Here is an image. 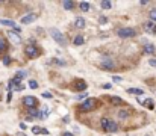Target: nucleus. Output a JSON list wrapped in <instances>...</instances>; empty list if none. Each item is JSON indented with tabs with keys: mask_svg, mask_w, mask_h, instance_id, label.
<instances>
[{
	"mask_svg": "<svg viewBox=\"0 0 156 136\" xmlns=\"http://www.w3.org/2000/svg\"><path fill=\"white\" fill-rule=\"evenodd\" d=\"M18 136H26V135H23V133H18Z\"/></svg>",
	"mask_w": 156,
	"mask_h": 136,
	"instance_id": "39",
	"label": "nucleus"
},
{
	"mask_svg": "<svg viewBox=\"0 0 156 136\" xmlns=\"http://www.w3.org/2000/svg\"><path fill=\"white\" fill-rule=\"evenodd\" d=\"M111 86H112V85H111V83H105V85H103V88H106V89H109V88H111Z\"/></svg>",
	"mask_w": 156,
	"mask_h": 136,
	"instance_id": "36",
	"label": "nucleus"
},
{
	"mask_svg": "<svg viewBox=\"0 0 156 136\" xmlns=\"http://www.w3.org/2000/svg\"><path fill=\"white\" fill-rule=\"evenodd\" d=\"M23 85H21V80L18 79V77H14L11 82H9V89L12 91V89H17V91H23Z\"/></svg>",
	"mask_w": 156,
	"mask_h": 136,
	"instance_id": "7",
	"label": "nucleus"
},
{
	"mask_svg": "<svg viewBox=\"0 0 156 136\" xmlns=\"http://www.w3.org/2000/svg\"><path fill=\"white\" fill-rule=\"evenodd\" d=\"M76 27H79V29H83V27H85V20H83V18H76Z\"/></svg>",
	"mask_w": 156,
	"mask_h": 136,
	"instance_id": "16",
	"label": "nucleus"
},
{
	"mask_svg": "<svg viewBox=\"0 0 156 136\" xmlns=\"http://www.w3.org/2000/svg\"><path fill=\"white\" fill-rule=\"evenodd\" d=\"M0 24H3V26H9V27H15V23L12 20H6V18H2L0 20Z\"/></svg>",
	"mask_w": 156,
	"mask_h": 136,
	"instance_id": "14",
	"label": "nucleus"
},
{
	"mask_svg": "<svg viewBox=\"0 0 156 136\" xmlns=\"http://www.w3.org/2000/svg\"><path fill=\"white\" fill-rule=\"evenodd\" d=\"M127 92H129V94H140V95H143V94H144V91H143V89H135V88H130V89H127Z\"/></svg>",
	"mask_w": 156,
	"mask_h": 136,
	"instance_id": "19",
	"label": "nucleus"
},
{
	"mask_svg": "<svg viewBox=\"0 0 156 136\" xmlns=\"http://www.w3.org/2000/svg\"><path fill=\"white\" fill-rule=\"evenodd\" d=\"M112 79H114V82H120V80H121V77H118V76H114Z\"/></svg>",
	"mask_w": 156,
	"mask_h": 136,
	"instance_id": "34",
	"label": "nucleus"
},
{
	"mask_svg": "<svg viewBox=\"0 0 156 136\" xmlns=\"http://www.w3.org/2000/svg\"><path fill=\"white\" fill-rule=\"evenodd\" d=\"M100 125H102V129L105 132H109V133H114V132L118 130L117 123H114L112 120H108V118H103V120L100 121Z\"/></svg>",
	"mask_w": 156,
	"mask_h": 136,
	"instance_id": "1",
	"label": "nucleus"
},
{
	"mask_svg": "<svg viewBox=\"0 0 156 136\" xmlns=\"http://www.w3.org/2000/svg\"><path fill=\"white\" fill-rule=\"evenodd\" d=\"M29 88H30V89H37V88H38L37 80H29Z\"/></svg>",
	"mask_w": 156,
	"mask_h": 136,
	"instance_id": "22",
	"label": "nucleus"
},
{
	"mask_svg": "<svg viewBox=\"0 0 156 136\" xmlns=\"http://www.w3.org/2000/svg\"><path fill=\"white\" fill-rule=\"evenodd\" d=\"M23 104L26 106V107H33V106H35L37 104V98H33V97H24L23 98Z\"/></svg>",
	"mask_w": 156,
	"mask_h": 136,
	"instance_id": "8",
	"label": "nucleus"
},
{
	"mask_svg": "<svg viewBox=\"0 0 156 136\" xmlns=\"http://www.w3.org/2000/svg\"><path fill=\"white\" fill-rule=\"evenodd\" d=\"M85 95H86L85 92H83V94H80V95H77V100H80V98H85Z\"/></svg>",
	"mask_w": 156,
	"mask_h": 136,
	"instance_id": "35",
	"label": "nucleus"
},
{
	"mask_svg": "<svg viewBox=\"0 0 156 136\" xmlns=\"http://www.w3.org/2000/svg\"><path fill=\"white\" fill-rule=\"evenodd\" d=\"M5 49H6V41L0 36V50H5Z\"/></svg>",
	"mask_w": 156,
	"mask_h": 136,
	"instance_id": "26",
	"label": "nucleus"
},
{
	"mask_svg": "<svg viewBox=\"0 0 156 136\" xmlns=\"http://www.w3.org/2000/svg\"><path fill=\"white\" fill-rule=\"evenodd\" d=\"M150 18L153 21H156V9H152V11H150Z\"/></svg>",
	"mask_w": 156,
	"mask_h": 136,
	"instance_id": "28",
	"label": "nucleus"
},
{
	"mask_svg": "<svg viewBox=\"0 0 156 136\" xmlns=\"http://www.w3.org/2000/svg\"><path fill=\"white\" fill-rule=\"evenodd\" d=\"M42 97L44 98H52V94L50 92H42Z\"/></svg>",
	"mask_w": 156,
	"mask_h": 136,
	"instance_id": "31",
	"label": "nucleus"
},
{
	"mask_svg": "<svg viewBox=\"0 0 156 136\" xmlns=\"http://www.w3.org/2000/svg\"><path fill=\"white\" fill-rule=\"evenodd\" d=\"M26 74H27V73H26V71H18V73H17V76H15V77H18V79L21 80L23 77H26Z\"/></svg>",
	"mask_w": 156,
	"mask_h": 136,
	"instance_id": "27",
	"label": "nucleus"
},
{
	"mask_svg": "<svg viewBox=\"0 0 156 136\" xmlns=\"http://www.w3.org/2000/svg\"><path fill=\"white\" fill-rule=\"evenodd\" d=\"M32 132L35 133V135H38V133H41V129H39V127H37V125H35V127H32Z\"/></svg>",
	"mask_w": 156,
	"mask_h": 136,
	"instance_id": "30",
	"label": "nucleus"
},
{
	"mask_svg": "<svg viewBox=\"0 0 156 136\" xmlns=\"http://www.w3.org/2000/svg\"><path fill=\"white\" fill-rule=\"evenodd\" d=\"M74 83H76V85H74L73 88H74V89H77V91H79V89H80V91H83V89L86 88V83H85V82H82V80H77V82H74Z\"/></svg>",
	"mask_w": 156,
	"mask_h": 136,
	"instance_id": "12",
	"label": "nucleus"
},
{
	"mask_svg": "<svg viewBox=\"0 0 156 136\" xmlns=\"http://www.w3.org/2000/svg\"><path fill=\"white\" fill-rule=\"evenodd\" d=\"M100 5H102V8H103V9H111V6H112V3H111V2H102Z\"/></svg>",
	"mask_w": 156,
	"mask_h": 136,
	"instance_id": "24",
	"label": "nucleus"
},
{
	"mask_svg": "<svg viewBox=\"0 0 156 136\" xmlns=\"http://www.w3.org/2000/svg\"><path fill=\"white\" fill-rule=\"evenodd\" d=\"M100 67L105 68V70H114L115 68V63H114V61H112L111 58H103L102 62H100Z\"/></svg>",
	"mask_w": 156,
	"mask_h": 136,
	"instance_id": "5",
	"label": "nucleus"
},
{
	"mask_svg": "<svg viewBox=\"0 0 156 136\" xmlns=\"http://www.w3.org/2000/svg\"><path fill=\"white\" fill-rule=\"evenodd\" d=\"M117 35L120 36V38H132V36H135V30L130 29V27H121V29L117 30Z\"/></svg>",
	"mask_w": 156,
	"mask_h": 136,
	"instance_id": "3",
	"label": "nucleus"
},
{
	"mask_svg": "<svg viewBox=\"0 0 156 136\" xmlns=\"http://www.w3.org/2000/svg\"><path fill=\"white\" fill-rule=\"evenodd\" d=\"M144 29L149 32V33H156V23H153V21L144 23Z\"/></svg>",
	"mask_w": 156,
	"mask_h": 136,
	"instance_id": "10",
	"label": "nucleus"
},
{
	"mask_svg": "<svg viewBox=\"0 0 156 136\" xmlns=\"http://www.w3.org/2000/svg\"><path fill=\"white\" fill-rule=\"evenodd\" d=\"M8 38H9L14 44H20L21 42V36L20 33H15V32H8Z\"/></svg>",
	"mask_w": 156,
	"mask_h": 136,
	"instance_id": "9",
	"label": "nucleus"
},
{
	"mask_svg": "<svg viewBox=\"0 0 156 136\" xmlns=\"http://www.w3.org/2000/svg\"><path fill=\"white\" fill-rule=\"evenodd\" d=\"M143 104H144L147 109H153V107H155V103H153V100H152V98H147L145 101H143Z\"/></svg>",
	"mask_w": 156,
	"mask_h": 136,
	"instance_id": "15",
	"label": "nucleus"
},
{
	"mask_svg": "<svg viewBox=\"0 0 156 136\" xmlns=\"http://www.w3.org/2000/svg\"><path fill=\"white\" fill-rule=\"evenodd\" d=\"M37 18V15L35 14H29V15H24L21 20H20V23H23V24H29V23H32L33 20Z\"/></svg>",
	"mask_w": 156,
	"mask_h": 136,
	"instance_id": "11",
	"label": "nucleus"
},
{
	"mask_svg": "<svg viewBox=\"0 0 156 136\" xmlns=\"http://www.w3.org/2000/svg\"><path fill=\"white\" fill-rule=\"evenodd\" d=\"M94 106H96V100L88 98V100H85V101L82 103V106H80V111H83V112L92 111V109H94Z\"/></svg>",
	"mask_w": 156,
	"mask_h": 136,
	"instance_id": "4",
	"label": "nucleus"
},
{
	"mask_svg": "<svg viewBox=\"0 0 156 136\" xmlns=\"http://www.w3.org/2000/svg\"><path fill=\"white\" fill-rule=\"evenodd\" d=\"M80 9L83 12H88L90 11V3L88 2H80Z\"/></svg>",
	"mask_w": 156,
	"mask_h": 136,
	"instance_id": "18",
	"label": "nucleus"
},
{
	"mask_svg": "<svg viewBox=\"0 0 156 136\" xmlns=\"http://www.w3.org/2000/svg\"><path fill=\"white\" fill-rule=\"evenodd\" d=\"M52 62H53V63H58V65H65V62H64V61H59V59H53Z\"/></svg>",
	"mask_w": 156,
	"mask_h": 136,
	"instance_id": "29",
	"label": "nucleus"
},
{
	"mask_svg": "<svg viewBox=\"0 0 156 136\" xmlns=\"http://www.w3.org/2000/svg\"><path fill=\"white\" fill-rule=\"evenodd\" d=\"M74 44H76V45H82V44H83V36H82V35H77L76 38H74Z\"/></svg>",
	"mask_w": 156,
	"mask_h": 136,
	"instance_id": "20",
	"label": "nucleus"
},
{
	"mask_svg": "<svg viewBox=\"0 0 156 136\" xmlns=\"http://www.w3.org/2000/svg\"><path fill=\"white\" fill-rule=\"evenodd\" d=\"M149 63H150V65H153V67H156V59H150Z\"/></svg>",
	"mask_w": 156,
	"mask_h": 136,
	"instance_id": "33",
	"label": "nucleus"
},
{
	"mask_svg": "<svg viewBox=\"0 0 156 136\" xmlns=\"http://www.w3.org/2000/svg\"><path fill=\"white\" fill-rule=\"evenodd\" d=\"M155 51H156V49H155V45H152V44H147L144 47V53H147V54H152Z\"/></svg>",
	"mask_w": 156,
	"mask_h": 136,
	"instance_id": "13",
	"label": "nucleus"
},
{
	"mask_svg": "<svg viewBox=\"0 0 156 136\" xmlns=\"http://www.w3.org/2000/svg\"><path fill=\"white\" fill-rule=\"evenodd\" d=\"M62 136H74V135H71V133H68V132H65V133H64Z\"/></svg>",
	"mask_w": 156,
	"mask_h": 136,
	"instance_id": "38",
	"label": "nucleus"
},
{
	"mask_svg": "<svg viewBox=\"0 0 156 136\" xmlns=\"http://www.w3.org/2000/svg\"><path fill=\"white\" fill-rule=\"evenodd\" d=\"M111 103L112 104H123V100L118 97H111Z\"/></svg>",
	"mask_w": 156,
	"mask_h": 136,
	"instance_id": "21",
	"label": "nucleus"
},
{
	"mask_svg": "<svg viewBox=\"0 0 156 136\" xmlns=\"http://www.w3.org/2000/svg\"><path fill=\"white\" fill-rule=\"evenodd\" d=\"M3 63H5V65H9V63H11V59H9V58H5V59H3Z\"/></svg>",
	"mask_w": 156,
	"mask_h": 136,
	"instance_id": "32",
	"label": "nucleus"
},
{
	"mask_svg": "<svg viewBox=\"0 0 156 136\" xmlns=\"http://www.w3.org/2000/svg\"><path fill=\"white\" fill-rule=\"evenodd\" d=\"M127 116H129V111H124V109H121V111L118 112V118H120V120H126Z\"/></svg>",
	"mask_w": 156,
	"mask_h": 136,
	"instance_id": "17",
	"label": "nucleus"
},
{
	"mask_svg": "<svg viewBox=\"0 0 156 136\" xmlns=\"http://www.w3.org/2000/svg\"><path fill=\"white\" fill-rule=\"evenodd\" d=\"M73 5H74L73 2H64V3H62V6H64L65 9H71V8H73Z\"/></svg>",
	"mask_w": 156,
	"mask_h": 136,
	"instance_id": "25",
	"label": "nucleus"
},
{
	"mask_svg": "<svg viewBox=\"0 0 156 136\" xmlns=\"http://www.w3.org/2000/svg\"><path fill=\"white\" fill-rule=\"evenodd\" d=\"M41 133H44V135H47V133H49V130H47V129H41Z\"/></svg>",
	"mask_w": 156,
	"mask_h": 136,
	"instance_id": "37",
	"label": "nucleus"
},
{
	"mask_svg": "<svg viewBox=\"0 0 156 136\" xmlns=\"http://www.w3.org/2000/svg\"><path fill=\"white\" fill-rule=\"evenodd\" d=\"M29 113H30L32 116H39V113H38V111H37L35 107H30V109H29Z\"/></svg>",
	"mask_w": 156,
	"mask_h": 136,
	"instance_id": "23",
	"label": "nucleus"
},
{
	"mask_svg": "<svg viewBox=\"0 0 156 136\" xmlns=\"http://www.w3.org/2000/svg\"><path fill=\"white\" fill-rule=\"evenodd\" d=\"M49 33L52 35V38H53L59 45H65L67 44V39H65V36L62 35V33H61L58 29H55V27H50V29H49Z\"/></svg>",
	"mask_w": 156,
	"mask_h": 136,
	"instance_id": "2",
	"label": "nucleus"
},
{
	"mask_svg": "<svg viewBox=\"0 0 156 136\" xmlns=\"http://www.w3.org/2000/svg\"><path fill=\"white\" fill-rule=\"evenodd\" d=\"M26 56H27V58H37L38 56V54H39V50L35 47V45H27V47H26Z\"/></svg>",
	"mask_w": 156,
	"mask_h": 136,
	"instance_id": "6",
	"label": "nucleus"
}]
</instances>
